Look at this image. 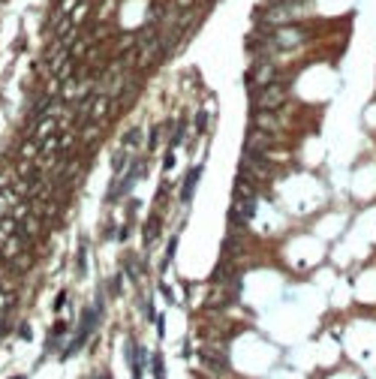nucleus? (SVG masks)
Masks as SVG:
<instances>
[{
  "label": "nucleus",
  "mask_w": 376,
  "mask_h": 379,
  "mask_svg": "<svg viewBox=\"0 0 376 379\" xmlns=\"http://www.w3.org/2000/svg\"><path fill=\"white\" fill-rule=\"evenodd\" d=\"M283 102H286V87H283L280 78L250 93V108L253 111H277Z\"/></svg>",
  "instance_id": "f257e3e1"
},
{
  "label": "nucleus",
  "mask_w": 376,
  "mask_h": 379,
  "mask_svg": "<svg viewBox=\"0 0 376 379\" xmlns=\"http://www.w3.org/2000/svg\"><path fill=\"white\" fill-rule=\"evenodd\" d=\"M271 145H274V136L250 123L247 139H244V154H268V151H271Z\"/></svg>",
  "instance_id": "f03ea898"
},
{
  "label": "nucleus",
  "mask_w": 376,
  "mask_h": 379,
  "mask_svg": "<svg viewBox=\"0 0 376 379\" xmlns=\"http://www.w3.org/2000/svg\"><path fill=\"white\" fill-rule=\"evenodd\" d=\"M202 172H205V166L199 163V166H193V169H190V175L181 181V196H178V199H181L184 205H190V202H193L196 187H199V181H202Z\"/></svg>",
  "instance_id": "7ed1b4c3"
},
{
  "label": "nucleus",
  "mask_w": 376,
  "mask_h": 379,
  "mask_svg": "<svg viewBox=\"0 0 376 379\" xmlns=\"http://www.w3.org/2000/svg\"><path fill=\"white\" fill-rule=\"evenodd\" d=\"M253 127H259V130H265V133L274 136V133L280 130V120L274 117V111H259V114L253 111Z\"/></svg>",
  "instance_id": "20e7f679"
},
{
  "label": "nucleus",
  "mask_w": 376,
  "mask_h": 379,
  "mask_svg": "<svg viewBox=\"0 0 376 379\" xmlns=\"http://www.w3.org/2000/svg\"><path fill=\"white\" fill-rule=\"evenodd\" d=\"M127 166H130V157H127V151L120 148V151L111 157V172H114V178H120V175L127 172Z\"/></svg>",
  "instance_id": "39448f33"
},
{
  "label": "nucleus",
  "mask_w": 376,
  "mask_h": 379,
  "mask_svg": "<svg viewBox=\"0 0 376 379\" xmlns=\"http://www.w3.org/2000/svg\"><path fill=\"white\" fill-rule=\"evenodd\" d=\"M142 145V130L139 127H130L127 136H123V148H139Z\"/></svg>",
  "instance_id": "423d86ee"
},
{
  "label": "nucleus",
  "mask_w": 376,
  "mask_h": 379,
  "mask_svg": "<svg viewBox=\"0 0 376 379\" xmlns=\"http://www.w3.org/2000/svg\"><path fill=\"white\" fill-rule=\"evenodd\" d=\"M184 133H187V120H178V127H175V133H172V142H169V148H172V151H175V148H181Z\"/></svg>",
  "instance_id": "0eeeda50"
},
{
  "label": "nucleus",
  "mask_w": 376,
  "mask_h": 379,
  "mask_svg": "<svg viewBox=\"0 0 376 379\" xmlns=\"http://www.w3.org/2000/svg\"><path fill=\"white\" fill-rule=\"evenodd\" d=\"M78 274H87V238L78 241Z\"/></svg>",
  "instance_id": "6e6552de"
},
{
  "label": "nucleus",
  "mask_w": 376,
  "mask_h": 379,
  "mask_svg": "<svg viewBox=\"0 0 376 379\" xmlns=\"http://www.w3.org/2000/svg\"><path fill=\"white\" fill-rule=\"evenodd\" d=\"M175 253H178V235H175V238H169V247H166V259H163V265H160L163 271H166V268L172 265V259H175Z\"/></svg>",
  "instance_id": "1a4fd4ad"
},
{
  "label": "nucleus",
  "mask_w": 376,
  "mask_h": 379,
  "mask_svg": "<svg viewBox=\"0 0 376 379\" xmlns=\"http://www.w3.org/2000/svg\"><path fill=\"white\" fill-rule=\"evenodd\" d=\"M120 286H123V277H120V274H114V277H108V295H111V298H117V295L123 292Z\"/></svg>",
  "instance_id": "9d476101"
},
{
  "label": "nucleus",
  "mask_w": 376,
  "mask_h": 379,
  "mask_svg": "<svg viewBox=\"0 0 376 379\" xmlns=\"http://www.w3.org/2000/svg\"><path fill=\"white\" fill-rule=\"evenodd\" d=\"M160 133H163V127H151V136H148V151H157V148H160Z\"/></svg>",
  "instance_id": "9b49d317"
},
{
  "label": "nucleus",
  "mask_w": 376,
  "mask_h": 379,
  "mask_svg": "<svg viewBox=\"0 0 376 379\" xmlns=\"http://www.w3.org/2000/svg\"><path fill=\"white\" fill-rule=\"evenodd\" d=\"M205 130H208V111H205V108H199V114H196V133L202 136Z\"/></svg>",
  "instance_id": "f8f14e48"
},
{
  "label": "nucleus",
  "mask_w": 376,
  "mask_h": 379,
  "mask_svg": "<svg viewBox=\"0 0 376 379\" xmlns=\"http://www.w3.org/2000/svg\"><path fill=\"white\" fill-rule=\"evenodd\" d=\"M163 166H166V172H172V169H175V151H172V148H169V154H166Z\"/></svg>",
  "instance_id": "ddd939ff"
},
{
  "label": "nucleus",
  "mask_w": 376,
  "mask_h": 379,
  "mask_svg": "<svg viewBox=\"0 0 376 379\" xmlns=\"http://www.w3.org/2000/svg\"><path fill=\"white\" fill-rule=\"evenodd\" d=\"M18 337H21V340H33V337H30V325H27V322H21V325H18Z\"/></svg>",
  "instance_id": "4468645a"
},
{
  "label": "nucleus",
  "mask_w": 376,
  "mask_h": 379,
  "mask_svg": "<svg viewBox=\"0 0 376 379\" xmlns=\"http://www.w3.org/2000/svg\"><path fill=\"white\" fill-rule=\"evenodd\" d=\"M63 304H66V292H60V295H57V298H54V310H60V307H63Z\"/></svg>",
  "instance_id": "2eb2a0df"
},
{
  "label": "nucleus",
  "mask_w": 376,
  "mask_h": 379,
  "mask_svg": "<svg viewBox=\"0 0 376 379\" xmlns=\"http://www.w3.org/2000/svg\"><path fill=\"white\" fill-rule=\"evenodd\" d=\"M117 238H120V241H127V238H130V226H120V232H117Z\"/></svg>",
  "instance_id": "dca6fc26"
},
{
  "label": "nucleus",
  "mask_w": 376,
  "mask_h": 379,
  "mask_svg": "<svg viewBox=\"0 0 376 379\" xmlns=\"http://www.w3.org/2000/svg\"><path fill=\"white\" fill-rule=\"evenodd\" d=\"M160 289H163V295L169 298V304H175V295H172V289H169V286H160Z\"/></svg>",
  "instance_id": "f3484780"
},
{
  "label": "nucleus",
  "mask_w": 376,
  "mask_h": 379,
  "mask_svg": "<svg viewBox=\"0 0 376 379\" xmlns=\"http://www.w3.org/2000/svg\"><path fill=\"white\" fill-rule=\"evenodd\" d=\"M3 334H6V322H0V337H3Z\"/></svg>",
  "instance_id": "a211bd4d"
},
{
  "label": "nucleus",
  "mask_w": 376,
  "mask_h": 379,
  "mask_svg": "<svg viewBox=\"0 0 376 379\" xmlns=\"http://www.w3.org/2000/svg\"><path fill=\"white\" fill-rule=\"evenodd\" d=\"M9 379H27V373H18V376H9Z\"/></svg>",
  "instance_id": "6ab92c4d"
}]
</instances>
